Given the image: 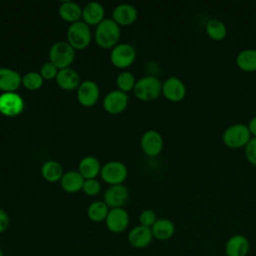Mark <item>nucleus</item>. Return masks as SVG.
I'll return each instance as SVG.
<instances>
[{
  "label": "nucleus",
  "mask_w": 256,
  "mask_h": 256,
  "mask_svg": "<svg viewBox=\"0 0 256 256\" xmlns=\"http://www.w3.org/2000/svg\"><path fill=\"white\" fill-rule=\"evenodd\" d=\"M244 153L247 161L256 167V137H252L244 147Z\"/></svg>",
  "instance_id": "72a5a7b5"
},
{
  "label": "nucleus",
  "mask_w": 256,
  "mask_h": 256,
  "mask_svg": "<svg viewBox=\"0 0 256 256\" xmlns=\"http://www.w3.org/2000/svg\"><path fill=\"white\" fill-rule=\"evenodd\" d=\"M58 71L59 69L50 61H48L42 64V66L40 67L39 73L44 80H52V79H56Z\"/></svg>",
  "instance_id": "2f4dec72"
},
{
  "label": "nucleus",
  "mask_w": 256,
  "mask_h": 256,
  "mask_svg": "<svg viewBox=\"0 0 256 256\" xmlns=\"http://www.w3.org/2000/svg\"><path fill=\"white\" fill-rule=\"evenodd\" d=\"M75 59V50L67 41L55 42L49 50V61L59 70L68 68Z\"/></svg>",
  "instance_id": "20e7f679"
},
{
  "label": "nucleus",
  "mask_w": 256,
  "mask_h": 256,
  "mask_svg": "<svg viewBox=\"0 0 256 256\" xmlns=\"http://www.w3.org/2000/svg\"><path fill=\"white\" fill-rule=\"evenodd\" d=\"M129 97L127 93L120 90H113L107 93L103 99V107L109 114L117 115L127 108Z\"/></svg>",
  "instance_id": "9b49d317"
},
{
  "label": "nucleus",
  "mask_w": 256,
  "mask_h": 256,
  "mask_svg": "<svg viewBox=\"0 0 256 256\" xmlns=\"http://www.w3.org/2000/svg\"><path fill=\"white\" fill-rule=\"evenodd\" d=\"M133 93L141 101H153L162 94V82L155 76H144L136 81Z\"/></svg>",
  "instance_id": "f03ea898"
},
{
  "label": "nucleus",
  "mask_w": 256,
  "mask_h": 256,
  "mask_svg": "<svg viewBox=\"0 0 256 256\" xmlns=\"http://www.w3.org/2000/svg\"><path fill=\"white\" fill-rule=\"evenodd\" d=\"M236 65L242 71H256V49L247 48L241 50L236 56Z\"/></svg>",
  "instance_id": "393cba45"
},
{
  "label": "nucleus",
  "mask_w": 256,
  "mask_h": 256,
  "mask_svg": "<svg viewBox=\"0 0 256 256\" xmlns=\"http://www.w3.org/2000/svg\"><path fill=\"white\" fill-rule=\"evenodd\" d=\"M153 237L160 241L170 239L175 233V224L168 218H158L151 227Z\"/></svg>",
  "instance_id": "4be33fe9"
},
{
  "label": "nucleus",
  "mask_w": 256,
  "mask_h": 256,
  "mask_svg": "<svg viewBox=\"0 0 256 256\" xmlns=\"http://www.w3.org/2000/svg\"><path fill=\"white\" fill-rule=\"evenodd\" d=\"M140 146L145 155L156 157L162 152L164 146L163 137L156 130H148L142 135Z\"/></svg>",
  "instance_id": "9d476101"
},
{
  "label": "nucleus",
  "mask_w": 256,
  "mask_h": 256,
  "mask_svg": "<svg viewBox=\"0 0 256 256\" xmlns=\"http://www.w3.org/2000/svg\"><path fill=\"white\" fill-rule=\"evenodd\" d=\"M24 109V100L16 92H6L0 95V113L7 117H15Z\"/></svg>",
  "instance_id": "6e6552de"
},
{
  "label": "nucleus",
  "mask_w": 256,
  "mask_h": 256,
  "mask_svg": "<svg viewBox=\"0 0 256 256\" xmlns=\"http://www.w3.org/2000/svg\"><path fill=\"white\" fill-rule=\"evenodd\" d=\"M120 26L111 19H104L96 26L94 39L96 44L102 49L114 48L120 38Z\"/></svg>",
  "instance_id": "f257e3e1"
},
{
  "label": "nucleus",
  "mask_w": 256,
  "mask_h": 256,
  "mask_svg": "<svg viewBox=\"0 0 256 256\" xmlns=\"http://www.w3.org/2000/svg\"><path fill=\"white\" fill-rule=\"evenodd\" d=\"M205 31L207 35L215 41L223 40L227 35L226 25L219 19H210L205 25Z\"/></svg>",
  "instance_id": "bb28decb"
},
{
  "label": "nucleus",
  "mask_w": 256,
  "mask_h": 256,
  "mask_svg": "<svg viewBox=\"0 0 256 256\" xmlns=\"http://www.w3.org/2000/svg\"><path fill=\"white\" fill-rule=\"evenodd\" d=\"M0 256H4V252L0 249Z\"/></svg>",
  "instance_id": "e433bc0d"
},
{
  "label": "nucleus",
  "mask_w": 256,
  "mask_h": 256,
  "mask_svg": "<svg viewBox=\"0 0 256 256\" xmlns=\"http://www.w3.org/2000/svg\"><path fill=\"white\" fill-rule=\"evenodd\" d=\"M136 59L135 48L128 43L117 44L112 48L110 53V61L116 68L125 69L130 67Z\"/></svg>",
  "instance_id": "0eeeda50"
},
{
  "label": "nucleus",
  "mask_w": 256,
  "mask_h": 256,
  "mask_svg": "<svg viewBox=\"0 0 256 256\" xmlns=\"http://www.w3.org/2000/svg\"><path fill=\"white\" fill-rule=\"evenodd\" d=\"M9 224H10V218L8 213L4 209L0 208V234L5 232L8 229Z\"/></svg>",
  "instance_id": "f704fd0d"
},
{
  "label": "nucleus",
  "mask_w": 256,
  "mask_h": 256,
  "mask_svg": "<svg viewBox=\"0 0 256 256\" xmlns=\"http://www.w3.org/2000/svg\"><path fill=\"white\" fill-rule=\"evenodd\" d=\"M100 176L109 185L122 184L128 176V170L126 165L121 161L112 160L102 166Z\"/></svg>",
  "instance_id": "423d86ee"
},
{
  "label": "nucleus",
  "mask_w": 256,
  "mask_h": 256,
  "mask_svg": "<svg viewBox=\"0 0 256 256\" xmlns=\"http://www.w3.org/2000/svg\"><path fill=\"white\" fill-rule=\"evenodd\" d=\"M162 94L171 102H180L186 96V86L180 78L171 76L162 83Z\"/></svg>",
  "instance_id": "f8f14e48"
},
{
  "label": "nucleus",
  "mask_w": 256,
  "mask_h": 256,
  "mask_svg": "<svg viewBox=\"0 0 256 256\" xmlns=\"http://www.w3.org/2000/svg\"><path fill=\"white\" fill-rule=\"evenodd\" d=\"M63 174L61 164L55 160H47L41 166V175L48 182L53 183L60 181Z\"/></svg>",
  "instance_id": "a878e982"
},
{
  "label": "nucleus",
  "mask_w": 256,
  "mask_h": 256,
  "mask_svg": "<svg viewBox=\"0 0 256 256\" xmlns=\"http://www.w3.org/2000/svg\"><path fill=\"white\" fill-rule=\"evenodd\" d=\"M84 181L85 179L82 177V175L78 171L71 170L63 174L60 180V185L65 192L76 193L82 190Z\"/></svg>",
  "instance_id": "5701e85b"
},
{
  "label": "nucleus",
  "mask_w": 256,
  "mask_h": 256,
  "mask_svg": "<svg viewBox=\"0 0 256 256\" xmlns=\"http://www.w3.org/2000/svg\"><path fill=\"white\" fill-rule=\"evenodd\" d=\"M130 222L128 212L124 208H111L105 220L107 229L115 234L124 232Z\"/></svg>",
  "instance_id": "1a4fd4ad"
},
{
  "label": "nucleus",
  "mask_w": 256,
  "mask_h": 256,
  "mask_svg": "<svg viewBox=\"0 0 256 256\" xmlns=\"http://www.w3.org/2000/svg\"><path fill=\"white\" fill-rule=\"evenodd\" d=\"M154 239L151 228L137 225L133 227L127 236V240L130 246L136 249H142L149 246Z\"/></svg>",
  "instance_id": "dca6fc26"
},
{
  "label": "nucleus",
  "mask_w": 256,
  "mask_h": 256,
  "mask_svg": "<svg viewBox=\"0 0 256 256\" xmlns=\"http://www.w3.org/2000/svg\"><path fill=\"white\" fill-rule=\"evenodd\" d=\"M135 84H136V79L131 72L123 71L117 75L116 85L118 87V90L125 93L129 91H133Z\"/></svg>",
  "instance_id": "c85d7f7f"
},
{
  "label": "nucleus",
  "mask_w": 256,
  "mask_h": 256,
  "mask_svg": "<svg viewBox=\"0 0 256 256\" xmlns=\"http://www.w3.org/2000/svg\"><path fill=\"white\" fill-rule=\"evenodd\" d=\"M101 168L102 166L100 161L96 157L86 156L80 160L78 165V172L85 180L96 179L101 172Z\"/></svg>",
  "instance_id": "412c9836"
},
{
  "label": "nucleus",
  "mask_w": 256,
  "mask_h": 256,
  "mask_svg": "<svg viewBox=\"0 0 256 256\" xmlns=\"http://www.w3.org/2000/svg\"><path fill=\"white\" fill-rule=\"evenodd\" d=\"M250 251V241L242 234L232 235L224 244L226 256H247Z\"/></svg>",
  "instance_id": "2eb2a0df"
},
{
  "label": "nucleus",
  "mask_w": 256,
  "mask_h": 256,
  "mask_svg": "<svg viewBox=\"0 0 256 256\" xmlns=\"http://www.w3.org/2000/svg\"><path fill=\"white\" fill-rule=\"evenodd\" d=\"M104 7L98 2H89L82 8V19L89 26H97L105 18Z\"/></svg>",
  "instance_id": "aec40b11"
},
{
  "label": "nucleus",
  "mask_w": 256,
  "mask_h": 256,
  "mask_svg": "<svg viewBox=\"0 0 256 256\" xmlns=\"http://www.w3.org/2000/svg\"><path fill=\"white\" fill-rule=\"evenodd\" d=\"M109 210V207L104 201H94L88 206L87 216L93 222H103L106 220Z\"/></svg>",
  "instance_id": "cd10ccee"
},
{
  "label": "nucleus",
  "mask_w": 256,
  "mask_h": 256,
  "mask_svg": "<svg viewBox=\"0 0 256 256\" xmlns=\"http://www.w3.org/2000/svg\"><path fill=\"white\" fill-rule=\"evenodd\" d=\"M129 199V191L123 184L110 185L104 193V202L111 208H122Z\"/></svg>",
  "instance_id": "ddd939ff"
},
{
  "label": "nucleus",
  "mask_w": 256,
  "mask_h": 256,
  "mask_svg": "<svg viewBox=\"0 0 256 256\" xmlns=\"http://www.w3.org/2000/svg\"><path fill=\"white\" fill-rule=\"evenodd\" d=\"M44 79L40 75V73L31 71L22 76V85L30 91H36L40 89L43 85Z\"/></svg>",
  "instance_id": "c756f323"
},
{
  "label": "nucleus",
  "mask_w": 256,
  "mask_h": 256,
  "mask_svg": "<svg viewBox=\"0 0 256 256\" xmlns=\"http://www.w3.org/2000/svg\"><path fill=\"white\" fill-rule=\"evenodd\" d=\"M137 17V9L131 4H120L112 12V20L119 26H129L136 21Z\"/></svg>",
  "instance_id": "f3484780"
},
{
  "label": "nucleus",
  "mask_w": 256,
  "mask_h": 256,
  "mask_svg": "<svg viewBox=\"0 0 256 256\" xmlns=\"http://www.w3.org/2000/svg\"><path fill=\"white\" fill-rule=\"evenodd\" d=\"M67 42L75 51L87 48L91 42L90 26L83 21L70 24L67 30Z\"/></svg>",
  "instance_id": "39448f33"
},
{
  "label": "nucleus",
  "mask_w": 256,
  "mask_h": 256,
  "mask_svg": "<svg viewBox=\"0 0 256 256\" xmlns=\"http://www.w3.org/2000/svg\"><path fill=\"white\" fill-rule=\"evenodd\" d=\"M100 95L98 85L92 80H85L77 89V100L84 107L94 106Z\"/></svg>",
  "instance_id": "4468645a"
},
{
  "label": "nucleus",
  "mask_w": 256,
  "mask_h": 256,
  "mask_svg": "<svg viewBox=\"0 0 256 256\" xmlns=\"http://www.w3.org/2000/svg\"><path fill=\"white\" fill-rule=\"evenodd\" d=\"M156 212L152 209H144L139 215V225L151 228L157 220Z\"/></svg>",
  "instance_id": "7c9ffc66"
},
{
  "label": "nucleus",
  "mask_w": 256,
  "mask_h": 256,
  "mask_svg": "<svg viewBox=\"0 0 256 256\" xmlns=\"http://www.w3.org/2000/svg\"><path fill=\"white\" fill-rule=\"evenodd\" d=\"M57 85L66 91H73L78 89L80 83V76L76 70L71 67L60 69L55 79Z\"/></svg>",
  "instance_id": "6ab92c4d"
},
{
  "label": "nucleus",
  "mask_w": 256,
  "mask_h": 256,
  "mask_svg": "<svg viewBox=\"0 0 256 256\" xmlns=\"http://www.w3.org/2000/svg\"><path fill=\"white\" fill-rule=\"evenodd\" d=\"M22 85V76L10 68H0V90L3 93L16 92Z\"/></svg>",
  "instance_id": "a211bd4d"
},
{
  "label": "nucleus",
  "mask_w": 256,
  "mask_h": 256,
  "mask_svg": "<svg viewBox=\"0 0 256 256\" xmlns=\"http://www.w3.org/2000/svg\"><path fill=\"white\" fill-rule=\"evenodd\" d=\"M247 126H248V129H249V132H250L251 136L256 137V116L252 117L249 120Z\"/></svg>",
  "instance_id": "c9c22d12"
},
{
  "label": "nucleus",
  "mask_w": 256,
  "mask_h": 256,
  "mask_svg": "<svg viewBox=\"0 0 256 256\" xmlns=\"http://www.w3.org/2000/svg\"><path fill=\"white\" fill-rule=\"evenodd\" d=\"M252 138L248 126L244 123H235L228 126L223 134L222 141L225 146L231 149L245 147Z\"/></svg>",
  "instance_id": "7ed1b4c3"
},
{
  "label": "nucleus",
  "mask_w": 256,
  "mask_h": 256,
  "mask_svg": "<svg viewBox=\"0 0 256 256\" xmlns=\"http://www.w3.org/2000/svg\"><path fill=\"white\" fill-rule=\"evenodd\" d=\"M58 13L62 20L69 22L71 24L80 21V18H82L81 6L73 1L62 2L59 6Z\"/></svg>",
  "instance_id": "b1692460"
},
{
  "label": "nucleus",
  "mask_w": 256,
  "mask_h": 256,
  "mask_svg": "<svg viewBox=\"0 0 256 256\" xmlns=\"http://www.w3.org/2000/svg\"><path fill=\"white\" fill-rule=\"evenodd\" d=\"M82 190L88 196H96L101 191V184L97 179H87L84 181Z\"/></svg>",
  "instance_id": "473e14b6"
}]
</instances>
